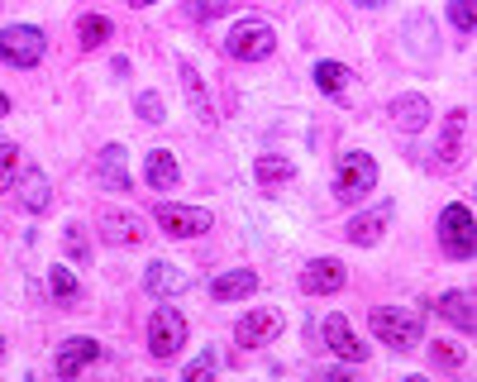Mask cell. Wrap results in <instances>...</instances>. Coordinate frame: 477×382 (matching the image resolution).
<instances>
[{"mask_svg":"<svg viewBox=\"0 0 477 382\" xmlns=\"http://www.w3.org/2000/svg\"><path fill=\"white\" fill-rule=\"evenodd\" d=\"M48 282H53V296H58V302H77V296H81L77 277L67 273V268H53V277H48Z\"/></svg>","mask_w":477,"mask_h":382,"instance_id":"obj_26","label":"cell"},{"mask_svg":"<svg viewBox=\"0 0 477 382\" xmlns=\"http://www.w3.org/2000/svg\"><path fill=\"white\" fill-rule=\"evenodd\" d=\"M253 177H258L263 187H282V182L296 177V163L282 158V154H263L258 163H253Z\"/></svg>","mask_w":477,"mask_h":382,"instance_id":"obj_18","label":"cell"},{"mask_svg":"<svg viewBox=\"0 0 477 382\" xmlns=\"http://www.w3.org/2000/svg\"><path fill=\"white\" fill-rule=\"evenodd\" d=\"M325 344H330L344 363H363V359H368V344H363V340H353V330H349V321H344L339 311L325 315Z\"/></svg>","mask_w":477,"mask_h":382,"instance_id":"obj_10","label":"cell"},{"mask_svg":"<svg viewBox=\"0 0 477 382\" xmlns=\"http://www.w3.org/2000/svg\"><path fill=\"white\" fill-rule=\"evenodd\" d=\"M182 91H186V101H192V110L201 115V120H206V125H215V106H210L206 87H201V72L192 68V62H182Z\"/></svg>","mask_w":477,"mask_h":382,"instance_id":"obj_17","label":"cell"},{"mask_svg":"<svg viewBox=\"0 0 477 382\" xmlns=\"http://www.w3.org/2000/svg\"><path fill=\"white\" fill-rule=\"evenodd\" d=\"M330 382H353V373H330Z\"/></svg>","mask_w":477,"mask_h":382,"instance_id":"obj_33","label":"cell"},{"mask_svg":"<svg viewBox=\"0 0 477 382\" xmlns=\"http://www.w3.org/2000/svg\"><path fill=\"white\" fill-rule=\"evenodd\" d=\"M100 235L110 244H144V220L139 215H125V210H106L100 215Z\"/></svg>","mask_w":477,"mask_h":382,"instance_id":"obj_14","label":"cell"},{"mask_svg":"<svg viewBox=\"0 0 477 382\" xmlns=\"http://www.w3.org/2000/svg\"><path fill=\"white\" fill-rule=\"evenodd\" d=\"M439 315H444V321H454L458 330H472V292H444L439 296Z\"/></svg>","mask_w":477,"mask_h":382,"instance_id":"obj_19","label":"cell"},{"mask_svg":"<svg viewBox=\"0 0 477 382\" xmlns=\"http://www.w3.org/2000/svg\"><path fill=\"white\" fill-rule=\"evenodd\" d=\"M449 20H454L458 34H472V0H454V5H449Z\"/></svg>","mask_w":477,"mask_h":382,"instance_id":"obj_29","label":"cell"},{"mask_svg":"<svg viewBox=\"0 0 477 382\" xmlns=\"http://www.w3.org/2000/svg\"><path fill=\"white\" fill-rule=\"evenodd\" d=\"M258 292V273L253 268H234V273H220L210 282V296L215 302H238V296H253Z\"/></svg>","mask_w":477,"mask_h":382,"instance_id":"obj_13","label":"cell"},{"mask_svg":"<svg viewBox=\"0 0 477 382\" xmlns=\"http://www.w3.org/2000/svg\"><path fill=\"white\" fill-rule=\"evenodd\" d=\"M391 120H397V129H425L430 125V101H425V96H397V101H391Z\"/></svg>","mask_w":477,"mask_h":382,"instance_id":"obj_16","label":"cell"},{"mask_svg":"<svg viewBox=\"0 0 477 382\" xmlns=\"http://www.w3.org/2000/svg\"><path fill=\"white\" fill-rule=\"evenodd\" d=\"M439 244H444L449 258H472V210L468 206H444V215H439Z\"/></svg>","mask_w":477,"mask_h":382,"instance_id":"obj_4","label":"cell"},{"mask_svg":"<svg viewBox=\"0 0 477 382\" xmlns=\"http://www.w3.org/2000/svg\"><path fill=\"white\" fill-rule=\"evenodd\" d=\"M0 58L14 62V68H33V62L43 58V29H33V24H10L5 34H0Z\"/></svg>","mask_w":477,"mask_h":382,"instance_id":"obj_6","label":"cell"},{"mask_svg":"<svg viewBox=\"0 0 477 382\" xmlns=\"http://www.w3.org/2000/svg\"><path fill=\"white\" fill-rule=\"evenodd\" d=\"M406 382H425V377H406Z\"/></svg>","mask_w":477,"mask_h":382,"instance_id":"obj_38","label":"cell"},{"mask_svg":"<svg viewBox=\"0 0 477 382\" xmlns=\"http://www.w3.org/2000/svg\"><path fill=\"white\" fill-rule=\"evenodd\" d=\"M0 359H5V340H0Z\"/></svg>","mask_w":477,"mask_h":382,"instance_id":"obj_37","label":"cell"},{"mask_svg":"<svg viewBox=\"0 0 477 382\" xmlns=\"http://www.w3.org/2000/svg\"><path fill=\"white\" fill-rule=\"evenodd\" d=\"M14 168H20V158H14V148H0V191L14 182Z\"/></svg>","mask_w":477,"mask_h":382,"instance_id":"obj_31","label":"cell"},{"mask_svg":"<svg viewBox=\"0 0 477 382\" xmlns=\"http://www.w3.org/2000/svg\"><path fill=\"white\" fill-rule=\"evenodd\" d=\"M100 359V344L91 340V335H77V340H67L62 349H58V377L62 382H72L87 363H96Z\"/></svg>","mask_w":477,"mask_h":382,"instance_id":"obj_11","label":"cell"},{"mask_svg":"<svg viewBox=\"0 0 477 382\" xmlns=\"http://www.w3.org/2000/svg\"><path fill=\"white\" fill-rule=\"evenodd\" d=\"M100 177H106L115 191H129V172H125V148H119V144H110L106 154H100Z\"/></svg>","mask_w":477,"mask_h":382,"instance_id":"obj_21","label":"cell"},{"mask_svg":"<svg viewBox=\"0 0 477 382\" xmlns=\"http://www.w3.org/2000/svg\"><path fill=\"white\" fill-rule=\"evenodd\" d=\"M225 48H229V58H238V62H258V58H267L272 48H277V34H272L267 20H238L229 29Z\"/></svg>","mask_w":477,"mask_h":382,"instance_id":"obj_2","label":"cell"},{"mask_svg":"<svg viewBox=\"0 0 477 382\" xmlns=\"http://www.w3.org/2000/svg\"><path fill=\"white\" fill-rule=\"evenodd\" d=\"M315 87L325 91V96H344V87H349V68H339V62H320V68H315Z\"/></svg>","mask_w":477,"mask_h":382,"instance_id":"obj_24","label":"cell"},{"mask_svg":"<svg viewBox=\"0 0 477 382\" xmlns=\"http://www.w3.org/2000/svg\"><path fill=\"white\" fill-rule=\"evenodd\" d=\"M62 244H67V254H72V263H91V244H87V229L81 225H67Z\"/></svg>","mask_w":477,"mask_h":382,"instance_id":"obj_25","label":"cell"},{"mask_svg":"<svg viewBox=\"0 0 477 382\" xmlns=\"http://www.w3.org/2000/svg\"><path fill=\"white\" fill-rule=\"evenodd\" d=\"M220 10H225V0H186V14H192V20H215Z\"/></svg>","mask_w":477,"mask_h":382,"instance_id":"obj_30","label":"cell"},{"mask_svg":"<svg viewBox=\"0 0 477 382\" xmlns=\"http://www.w3.org/2000/svg\"><path fill=\"white\" fill-rule=\"evenodd\" d=\"M5 110H10V96H5V91H0V115H5Z\"/></svg>","mask_w":477,"mask_h":382,"instance_id":"obj_34","label":"cell"},{"mask_svg":"<svg viewBox=\"0 0 477 382\" xmlns=\"http://www.w3.org/2000/svg\"><path fill=\"white\" fill-rule=\"evenodd\" d=\"M378 187V163H372L368 154H344L339 158V177H334V201H363V196Z\"/></svg>","mask_w":477,"mask_h":382,"instance_id":"obj_1","label":"cell"},{"mask_svg":"<svg viewBox=\"0 0 477 382\" xmlns=\"http://www.w3.org/2000/svg\"><path fill=\"white\" fill-rule=\"evenodd\" d=\"M129 5H139V10H144V5H153V0H129Z\"/></svg>","mask_w":477,"mask_h":382,"instance_id":"obj_35","label":"cell"},{"mask_svg":"<svg viewBox=\"0 0 477 382\" xmlns=\"http://www.w3.org/2000/svg\"><path fill=\"white\" fill-rule=\"evenodd\" d=\"M144 292H148V296H163V302H167V296L186 292V273L177 268V263L158 258V263H153V268L144 273Z\"/></svg>","mask_w":477,"mask_h":382,"instance_id":"obj_12","label":"cell"},{"mask_svg":"<svg viewBox=\"0 0 477 382\" xmlns=\"http://www.w3.org/2000/svg\"><path fill=\"white\" fill-rule=\"evenodd\" d=\"M282 335V315L277 311H267V306H258V311H248L244 321L234 325V340L244 344V349H258V344H272Z\"/></svg>","mask_w":477,"mask_h":382,"instance_id":"obj_9","label":"cell"},{"mask_svg":"<svg viewBox=\"0 0 477 382\" xmlns=\"http://www.w3.org/2000/svg\"><path fill=\"white\" fill-rule=\"evenodd\" d=\"M139 115H144L148 125H163V120H167V115H163V96H158V91H144V96H139Z\"/></svg>","mask_w":477,"mask_h":382,"instance_id":"obj_28","label":"cell"},{"mask_svg":"<svg viewBox=\"0 0 477 382\" xmlns=\"http://www.w3.org/2000/svg\"><path fill=\"white\" fill-rule=\"evenodd\" d=\"M435 359H439V363H449V368H454V363L463 359V354H458V349H449V344H439V349H435Z\"/></svg>","mask_w":477,"mask_h":382,"instance_id":"obj_32","label":"cell"},{"mask_svg":"<svg viewBox=\"0 0 477 382\" xmlns=\"http://www.w3.org/2000/svg\"><path fill=\"white\" fill-rule=\"evenodd\" d=\"M77 39H81V48H100L110 39V20H106V14H81Z\"/></svg>","mask_w":477,"mask_h":382,"instance_id":"obj_23","label":"cell"},{"mask_svg":"<svg viewBox=\"0 0 477 382\" xmlns=\"http://www.w3.org/2000/svg\"><path fill=\"white\" fill-rule=\"evenodd\" d=\"M182 344H186V321H182V311L158 306V311H153V321H148V349H153V359H173Z\"/></svg>","mask_w":477,"mask_h":382,"instance_id":"obj_5","label":"cell"},{"mask_svg":"<svg viewBox=\"0 0 477 382\" xmlns=\"http://www.w3.org/2000/svg\"><path fill=\"white\" fill-rule=\"evenodd\" d=\"M344 282H349V273L339 258H315V263H305V273H301V292L305 296H334Z\"/></svg>","mask_w":477,"mask_h":382,"instance_id":"obj_8","label":"cell"},{"mask_svg":"<svg viewBox=\"0 0 477 382\" xmlns=\"http://www.w3.org/2000/svg\"><path fill=\"white\" fill-rule=\"evenodd\" d=\"M372 335L391 349H416L420 344V321L411 311H397V306H382L372 311Z\"/></svg>","mask_w":477,"mask_h":382,"instance_id":"obj_3","label":"cell"},{"mask_svg":"<svg viewBox=\"0 0 477 382\" xmlns=\"http://www.w3.org/2000/svg\"><path fill=\"white\" fill-rule=\"evenodd\" d=\"M182 382H215V349H206V354L182 373Z\"/></svg>","mask_w":477,"mask_h":382,"instance_id":"obj_27","label":"cell"},{"mask_svg":"<svg viewBox=\"0 0 477 382\" xmlns=\"http://www.w3.org/2000/svg\"><path fill=\"white\" fill-rule=\"evenodd\" d=\"M24 206H29L33 215H43L48 206H53V191H48V177H43L39 168H29V172H24Z\"/></svg>","mask_w":477,"mask_h":382,"instance_id":"obj_20","label":"cell"},{"mask_svg":"<svg viewBox=\"0 0 477 382\" xmlns=\"http://www.w3.org/2000/svg\"><path fill=\"white\" fill-rule=\"evenodd\" d=\"M382 225H387V210L358 215V220L349 225V239H353L358 248H368V244H378V239H382Z\"/></svg>","mask_w":477,"mask_h":382,"instance_id":"obj_22","label":"cell"},{"mask_svg":"<svg viewBox=\"0 0 477 382\" xmlns=\"http://www.w3.org/2000/svg\"><path fill=\"white\" fill-rule=\"evenodd\" d=\"M144 177H148L153 191H173L177 182H182V168H177V158L167 154V148H153L148 163H144Z\"/></svg>","mask_w":477,"mask_h":382,"instance_id":"obj_15","label":"cell"},{"mask_svg":"<svg viewBox=\"0 0 477 382\" xmlns=\"http://www.w3.org/2000/svg\"><path fill=\"white\" fill-rule=\"evenodd\" d=\"M358 5H382V0H358Z\"/></svg>","mask_w":477,"mask_h":382,"instance_id":"obj_36","label":"cell"},{"mask_svg":"<svg viewBox=\"0 0 477 382\" xmlns=\"http://www.w3.org/2000/svg\"><path fill=\"white\" fill-rule=\"evenodd\" d=\"M158 225L173 239H196V235H206L215 220H210V210H201V206H158Z\"/></svg>","mask_w":477,"mask_h":382,"instance_id":"obj_7","label":"cell"}]
</instances>
